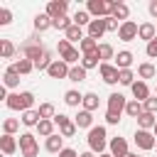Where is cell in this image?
I'll list each match as a JSON object with an SVG mask.
<instances>
[{
  "label": "cell",
  "mask_w": 157,
  "mask_h": 157,
  "mask_svg": "<svg viewBox=\"0 0 157 157\" xmlns=\"http://www.w3.org/2000/svg\"><path fill=\"white\" fill-rule=\"evenodd\" d=\"M5 105L10 108V110H32V105H34V93H29V91H22V93H10L7 96V101H5Z\"/></svg>",
  "instance_id": "cell-1"
},
{
  "label": "cell",
  "mask_w": 157,
  "mask_h": 157,
  "mask_svg": "<svg viewBox=\"0 0 157 157\" xmlns=\"http://www.w3.org/2000/svg\"><path fill=\"white\" fill-rule=\"evenodd\" d=\"M88 147H91V152L103 155V150H105V128L103 125H93L88 130Z\"/></svg>",
  "instance_id": "cell-2"
},
{
  "label": "cell",
  "mask_w": 157,
  "mask_h": 157,
  "mask_svg": "<svg viewBox=\"0 0 157 157\" xmlns=\"http://www.w3.org/2000/svg\"><path fill=\"white\" fill-rule=\"evenodd\" d=\"M86 10H88V15H93L96 20H105V17H110L113 0H88Z\"/></svg>",
  "instance_id": "cell-3"
},
{
  "label": "cell",
  "mask_w": 157,
  "mask_h": 157,
  "mask_svg": "<svg viewBox=\"0 0 157 157\" xmlns=\"http://www.w3.org/2000/svg\"><path fill=\"white\" fill-rule=\"evenodd\" d=\"M22 54H25V59H29V61H37V59L44 54V47L39 44V39H37V37H29V39L22 44Z\"/></svg>",
  "instance_id": "cell-4"
},
{
  "label": "cell",
  "mask_w": 157,
  "mask_h": 157,
  "mask_svg": "<svg viewBox=\"0 0 157 157\" xmlns=\"http://www.w3.org/2000/svg\"><path fill=\"white\" fill-rule=\"evenodd\" d=\"M20 150H22V157H37L39 145H37V140H34L32 132H22L20 135Z\"/></svg>",
  "instance_id": "cell-5"
},
{
  "label": "cell",
  "mask_w": 157,
  "mask_h": 157,
  "mask_svg": "<svg viewBox=\"0 0 157 157\" xmlns=\"http://www.w3.org/2000/svg\"><path fill=\"white\" fill-rule=\"evenodd\" d=\"M54 123L59 125V135H64V137H74V135H76V123H74L69 115L56 113V115H54Z\"/></svg>",
  "instance_id": "cell-6"
},
{
  "label": "cell",
  "mask_w": 157,
  "mask_h": 157,
  "mask_svg": "<svg viewBox=\"0 0 157 157\" xmlns=\"http://www.w3.org/2000/svg\"><path fill=\"white\" fill-rule=\"evenodd\" d=\"M69 71H71V66H69L64 59H54V61H52V66L47 69L49 78H69Z\"/></svg>",
  "instance_id": "cell-7"
},
{
  "label": "cell",
  "mask_w": 157,
  "mask_h": 157,
  "mask_svg": "<svg viewBox=\"0 0 157 157\" xmlns=\"http://www.w3.org/2000/svg\"><path fill=\"white\" fill-rule=\"evenodd\" d=\"M135 145H137L140 150H155L157 137H155V132H150V130H137V132H135Z\"/></svg>",
  "instance_id": "cell-8"
},
{
  "label": "cell",
  "mask_w": 157,
  "mask_h": 157,
  "mask_svg": "<svg viewBox=\"0 0 157 157\" xmlns=\"http://www.w3.org/2000/svg\"><path fill=\"white\" fill-rule=\"evenodd\" d=\"M137 32H140V25H135L132 20H128V22H123V25H120L118 37H120L123 42H132V39H137Z\"/></svg>",
  "instance_id": "cell-9"
},
{
  "label": "cell",
  "mask_w": 157,
  "mask_h": 157,
  "mask_svg": "<svg viewBox=\"0 0 157 157\" xmlns=\"http://www.w3.org/2000/svg\"><path fill=\"white\" fill-rule=\"evenodd\" d=\"M98 69H101V78H103L105 83H110V86L118 83V76H120V69H118V66H113V64L105 61V64H101Z\"/></svg>",
  "instance_id": "cell-10"
},
{
  "label": "cell",
  "mask_w": 157,
  "mask_h": 157,
  "mask_svg": "<svg viewBox=\"0 0 157 157\" xmlns=\"http://www.w3.org/2000/svg\"><path fill=\"white\" fill-rule=\"evenodd\" d=\"M66 0H52V2H47V15L52 17V20H59V17H64L66 15Z\"/></svg>",
  "instance_id": "cell-11"
},
{
  "label": "cell",
  "mask_w": 157,
  "mask_h": 157,
  "mask_svg": "<svg viewBox=\"0 0 157 157\" xmlns=\"http://www.w3.org/2000/svg\"><path fill=\"white\" fill-rule=\"evenodd\" d=\"M125 105H128V101H125L123 93H110V96H108V110H110V113L120 115V113L125 110Z\"/></svg>",
  "instance_id": "cell-12"
},
{
  "label": "cell",
  "mask_w": 157,
  "mask_h": 157,
  "mask_svg": "<svg viewBox=\"0 0 157 157\" xmlns=\"http://www.w3.org/2000/svg\"><path fill=\"white\" fill-rule=\"evenodd\" d=\"M128 15H130V7H128L125 2H118V0H113V10H110V17L120 20V25H123V22H128Z\"/></svg>",
  "instance_id": "cell-13"
},
{
  "label": "cell",
  "mask_w": 157,
  "mask_h": 157,
  "mask_svg": "<svg viewBox=\"0 0 157 157\" xmlns=\"http://www.w3.org/2000/svg\"><path fill=\"white\" fill-rule=\"evenodd\" d=\"M108 32V27H105V20H91V25H88V37H93L96 42L103 37Z\"/></svg>",
  "instance_id": "cell-14"
},
{
  "label": "cell",
  "mask_w": 157,
  "mask_h": 157,
  "mask_svg": "<svg viewBox=\"0 0 157 157\" xmlns=\"http://www.w3.org/2000/svg\"><path fill=\"white\" fill-rule=\"evenodd\" d=\"M130 88H132V96H135V101L145 103V101L150 98V88H147V83H145V81H135Z\"/></svg>",
  "instance_id": "cell-15"
},
{
  "label": "cell",
  "mask_w": 157,
  "mask_h": 157,
  "mask_svg": "<svg viewBox=\"0 0 157 157\" xmlns=\"http://www.w3.org/2000/svg\"><path fill=\"white\" fill-rule=\"evenodd\" d=\"M110 155H113V157H125V155H128V142H125V137H113V140H110Z\"/></svg>",
  "instance_id": "cell-16"
},
{
  "label": "cell",
  "mask_w": 157,
  "mask_h": 157,
  "mask_svg": "<svg viewBox=\"0 0 157 157\" xmlns=\"http://www.w3.org/2000/svg\"><path fill=\"white\" fill-rule=\"evenodd\" d=\"M17 83H20V74H17L15 64H12V66H7L5 76H2V86H5V88H15Z\"/></svg>",
  "instance_id": "cell-17"
},
{
  "label": "cell",
  "mask_w": 157,
  "mask_h": 157,
  "mask_svg": "<svg viewBox=\"0 0 157 157\" xmlns=\"http://www.w3.org/2000/svg\"><path fill=\"white\" fill-rule=\"evenodd\" d=\"M137 37H140V39H145V42L150 44V42L157 37V27H155L152 22H142V25H140V32H137Z\"/></svg>",
  "instance_id": "cell-18"
},
{
  "label": "cell",
  "mask_w": 157,
  "mask_h": 157,
  "mask_svg": "<svg viewBox=\"0 0 157 157\" xmlns=\"http://www.w3.org/2000/svg\"><path fill=\"white\" fill-rule=\"evenodd\" d=\"M49 27H54V20H52L47 12H39V15L34 17V29H37V32H44V29H49Z\"/></svg>",
  "instance_id": "cell-19"
},
{
  "label": "cell",
  "mask_w": 157,
  "mask_h": 157,
  "mask_svg": "<svg viewBox=\"0 0 157 157\" xmlns=\"http://www.w3.org/2000/svg\"><path fill=\"white\" fill-rule=\"evenodd\" d=\"M74 123H76V128H93V115L88 113V110H78V115L74 118Z\"/></svg>",
  "instance_id": "cell-20"
},
{
  "label": "cell",
  "mask_w": 157,
  "mask_h": 157,
  "mask_svg": "<svg viewBox=\"0 0 157 157\" xmlns=\"http://www.w3.org/2000/svg\"><path fill=\"white\" fill-rule=\"evenodd\" d=\"M0 150H2L5 155H15V150H17V140H15L12 135H2V137H0Z\"/></svg>",
  "instance_id": "cell-21"
},
{
  "label": "cell",
  "mask_w": 157,
  "mask_h": 157,
  "mask_svg": "<svg viewBox=\"0 0 157 157\" xmlns=\"http://www.w3.org/2000/svg\"><path fill=\"white\" fill-rule=\"evenodd\" d=\"M49 152H61L64 150V135H52V137H47V145H44Z\"/></svg>",
  "instance_id": "cell-22"
},
{
  "label": "cell",
  "mask_w": 157,
  "mask_h": 157,
  "mask_svg": "<svg viewBox=\"0 0 157 157\" xmlns=\"http://www.w3.org/2000/svg\"><path fill=\"white\" fill-rule=\"evenodd\" d=\"M78 52L86 56V54H93V52H98V42L93 39V37H83V42L78 44Z\"/></svg>",
  "instance_id": "cell-23"
},
{
  "label": "cell",
  "mask_w": 157,
  "mask_h": 157,
  "mask_svg": "<svg viewBox=\"0 0 157 157\" xmlns=\"http://www.w3.org/2000/svg\"><path fill=\"white\" fill-rule=\"evenodd\" d=\"M130 64H132V54H130L128 49L118 52V56H115V66L123 71V69H130Z\"/></svg>",
  "instance_id": "cell-24"
},
{
  "label": "cell",
  "mask_w": 157,
  "mask_h": 157,
  "mask_svg": "<svg viewBox=\"0 0 157 157\" xmlns=\"http://www.w3.org/2000/svg\"><path fill=\"white\" fill-rule=\"evenodd\" d=\"M125 113H128L130 118H140V115L145 113V103H140V101H130V103L125 105Z\"/></svg>",
  "instance_id": "cell-25"
},
{
  "label": "cell",
  "mask_w": 157,
  "mask_h": 157,
  "mask_svg": "<svg viewBox=\"0 0 157 157\" xmlns=\"http://www.w3.org/2000/svg\"><path fill=\"white\" fill-rule=\"evenodd\" d=\"M137 125H140V130H152V128L157 125V118H155L152 113H142V115L137 118Z\"/></svg>",
  "instance_id": "cell-26"
},
{
  "label": "cell",
  "mask_w": 157,
  "mask_h": 157,
  "mask_svg": "<svg viewBox=\"0 0 157 157\" xmlns=\"http://www.w3.org/2000/svg\"><path fill=\"white\" fill-rule=\"evenodd\" d=\"M66 39H69V42H78V44H81V42H83V29H81L78 25H71V27L66 29Z\"/></svg>",
  "instance_id": "cell-27"
},
{
  "label": "cell",
  "mask_w": 157,
  "mask_h": 157,
  "mask_svg": "<svg viewBox=\"0 0 157 157\" xmlns=\"http://www.w3.org/2000/svg\"><path fill=\"white\" fill-rule=\"evenodd\" d=\"M52 61H54V59H52V54L44 49V54H42V56L34 61V69H37V71H47V69L52 66Z\"/></svg>",
  "instance_id": "cell-28"
},
{
  "label": "cell",
  "mask_w": 157,
  "mask_h": 157,
  "mask_svg": "<svg viewBox=\"0 0 157 157\" xmlns=\"http://www.w3.org/2000/svg\"><path fill=\"white\" fill-rule=\"evenodd\" d=\"M98 61H101V56H98V52H93V54H86V56L81 59V66L88 71V69H96ZM101 64H103V61H101Z\"/></svg>",
  "instance_id": "cell-29"
},
{
  "label": "cell",
  "mask_w": 157,
  "mask_h": 157,
  "mask_svg": "<svg viewBox=\"0 0 157 157\" xmlns=\"http://www.w3.org/2000/svg\"><path fill=\"white\" fill-rule=\"evenodd\" d=\"M83 110H88V113H93L96 108H98V96L96 93H83Z\"/></svg>",
  "instance_id": "cell-30"
},
{
  "label": "cell",
  "mask_w": 157,
  "mask_h": 157,
  "mask_svg": "<svg viewBox=\"0 0 157 157\" xmlns=\"http://www.w3.org/2000/svg\"><path fill=\"white\" fill-rule=\"evenodd\" d=\"M20 120H22V123H25V125H34V128H37V125H39V120H42V118H39V110H25V113H22V118H20Z\"/></svg>",
  "instance_id": "cell-31"
},
{
  "label": "cell",
  "mask_w": 157,
  "mask_h": 157,
  "mask_svg": "<svg viewBox=\"0 0 157 157\" xmlns=\"http://www.w3.org/2000/svg\"><path fill=\"white\" fill-rule=\"evenodd\" d=\"M37 132H39L42 137H52V135H54V120H39Z\"/></svg>",
  "instance_id": "cell-32"
},
{
  "label": "cell",
  "mask_w": 157,
  "mask_h": 157,
  "mask_svg": "<svg viewBox=\"0 0 157 157\" xmlns=\"http://www.w3.org/2000/svg\"><path fill=\"white\" fill-rule=\"evenodd\" d=\"M74 25H78V27H88L91 25V15H88V10H76V15H74Z\"/></svg>",
  "instance_id": "cell-33"
},
{
  "label": "cell",
  "mask_w": 157,
  "mask_h": 157,
  "mask_svg": "<svg viewBox=\"0 0 157 157\" xmlns=\"http://www.w3.org/2000/svg\"><path fill=\"white\" fill-rule=\"evenodd\" d=\"M98 56H101V61L105 64V59H115V52H113V47L110 44H98Z\"/></svg>",
  "instance_id": "cell-34"
},
{
  "label": "cell",
  "mask_w": 157,
  "mask_h": 157,
  "mask_svg": "<svg viewBox=\"0 0 157 157\" xmlns=\"http://www.w3.org/2000/svg\"><path fill=\"white\" fill-rule=\"evenodd\" d=\"M137 74H140V78H155V66L150 64V61H145V64H140L137 66Z\"/></svg>",
  "instance_id": "cell-35"
},
{
  "label": "cell",
  "mask_w": 157,
  "mask_h": 157,
  "mask_svg": "<svg viewBox=\"0 0 157 157\" xmlns=\"http://www.w3.org/2000/svg\"><path fill=\"white\" fill-rule=\"evenodd\" d=\"M83 78H86V69H83V66H71V71H69V81L81 83Z\"/></svg>",
  "instance_id": "cell-36"
},
{
  "label": "cell",
  "mask_w": 157,
  "mask_h": 157,
  "mask_svg": "<svg viewBox=\"0 0 157 157\" xmlns=\"http://www.w3.org/2000/svg\"><path fill=\"white\" fill-rule=\"evenodd\" d=\"M37 110H39V118H42V120H54V115H56V113H54V105H52V103H42V105L37 108Z\"/></svg>",
  "instance_id": "cell-37"
},
{
  "label": "cell",
  "mask_w": 157,
  "mask_h": 157,
  "mask_svg": "<svg viewBox=\"0 0 157 157\" xmlns=\"http://www.w3.org/2000/svg\"><path fill=\"white\" fill-rule=\"evenodd\" d=\"M15 69H17L20 76H25V74H29V71L34 69V61H29V59H20V61L15 64Z\"/></svg>",
  "instance_id": "cell-38"
},
{
  "label": "cell",
  "mask_w": 157,
  "mask_h": 157,
  "mask_svg": "<svg viewBox=\"0 0 157 157\" xmlns=\"http://www.w3.org/2000/svg\"><path fill=\"white\" fill-rule=\"evenodd\" d=\"M64 101H66V105H78V103H83V96L78 91H66L64 93Z\"/></svg>",
  "instance_id": "cell-39"
},
{
  "label": "cell",
  "mask_w": 157,
  "mask_h": 157,
  "mask_svg": "<svg viewBox=\"0 0 157 157\" xmlns=\"http://www.w3.org/2000/svg\"><path fill=\"white\" fill-rule=\"evenodd\" d=\"M61 59H64L66 64H76V61H78V59H83V56L78 54V49H74V47H71L69 52H64V54H61Z\"/></svg>",
  "instance_id": "cell-40"
},
{
  "label": "cell",
  "mask_w": 157,
  "mask_h": 157,
  "mask_svg": "<svg viewBox=\"0 0 157 157\" xmlns=\"http://www.w3.org/2000/svg\"><path fill=\"white\" fill-rule=\"evenodd\" d=\"M132 78H135V74H132L130 69H123L120 76H118V83H123V86H132V83H135Z\"/></svg>",
  "instance_id": "cell-41"
},
{
  "label": "cell",
  "mask_w": 157,
  "mask_h": 157,
  "mask_svg": "<svg viewBox=\"0 0 157 157\" xmlns=\"http://www.w3.org/2000/svg\"><path fill=\"white\" fill-rule=\"evenodd\" d=\"M71 25H74V17H66V15L59 17V20H54V29H64V32H66Z\"/></svg>",
  "instance_id": "cell-42"
},
{
  "label": "cell",
  "mask_w": 157,
  "mask_h": 157,
  "mask_svg": "<svg viewBox=\"0 0 157 157\" xmlns=\"http://www.w3.org/2000/svg\"><path fill=\"white\" fill-rule=\"evenodd\" d=\"M0 52H2V59H10V56L15 54V44H12L10 39H2V44H0Z\"/></svg>",
  "instance_id": "cell-43"
},
{
  "label": "cell",
  "mask_w": 157,
  "mask_h": 157,
  "mask_svg": "<svg viewBox=\"0 0 157 157\" xmlns=\"http://www.w3.org/2000/svg\"><path fill=\"white\" fill-rule=\"evenodd\" d=\"M17 128H20V120H15V118H7V120L2 123V130H5V135H12Z\"/></svg>",
  "instance_id": "cell-44"
},
{
  "label": "cell",
  "mask_w": 157,
  "mask_h": 157,
  "mask_svg": "<svg viewBox=\"0 0 157 157\" xmlns=\"http://www.w3.org/2000/svg\"><path fill=\"white\" fill-rule=\"evenodd\" d=\"M145 113H152V115L157 113V96H155V98H147V101H145Z\"/></svg>",
  "instance_id": "cell-45"
},
{
  "label": "cell",
  "mask_w": 157,
  "mask_h": 157,
  "mask_svg": "<svg viewBox=\"0 0 157 157\" xmlns=\"http://www.w3.org/2000/svg\"><path fill=\"white\" fill-rule=\"evenodd\" d=\"M10 22H12V12L7 7H2L0 10V25H10Z\"/></svg>",
  "instance_id": "cell-46"
},
{
  "label": "cell",
  "mask_w": 157,
  "mask_h": 157,
  "mask_svg": "<svg viewBox=\"0 0 157 157\" xmlns=\"http://www.w3.org/2000/svg\"><path fill=\"white\" fill-rule=\"evenodd\" d=\"M105 27H108V32H118L120 29V25H118L115 17H105Z\"/></svg>",
  "instance_id": "cell-47"
},
{
  "label": "cell",
  "mask_w": 157,
  "mask_h": 157,
  "mask_svg": "<svg viewBox=\"0 0 157 157\" xmlns=\"http://www.w3.org/2000/svg\"><path fill=\"white\" fill-rule=\"evenodd\" d=\"M56 49H59V56H61L64 52H69V49H71V42H69V39H59V44H56Z\"/></svg>",
  "instance_id": "cell-48"
},
{
  "label": "cell",
  "mask_w": 157,
  "mask_h": 157,
  "mask_svg": "<svg viewBox=\"0 0 157 157\" xmlns=\"http://www.w3.org/2000/svg\"><path fill=\"white\" fill-rule=\"evenodd\" d=\"M145 52H147V56H152V59L157 56V37H155V39L147 44V49H145Z\"/></svg>",
  "instance_id": "cell-49"
},
{
  "label": "cell",
  "mask_w": 157,
  "mask_h": 157,
  "mask_svg": "<svg viewBox=\"0 0 157 157\" xmlns=\"http://www.w3.org/2000/svg\"><path fill=\"white\" fill-rule=\"evenodd\" d=\"M118 120H120V115H115V113L105 110V123H108V125H118Z\"/></svg>",
  "instance_id": "cell-50"
},
{
  "label": "cell",
  "mask_w": 157,
  "mask_h": 157,
  "mask_svg": "<svg viewBox=\"0 0 157 157\" xmlns=\"http://www.w3.org/2000/svg\"><path fill=\"white\" fill-rule=\"evenodd\" d=\"M59 157H81L76 150H71V147H64L61 152H59Z\"/></svg>",
  "instance_id": "cell-51"
},
{
  "label": "cell",
  "mask_w": 157,
  "mask_h": 157,
  "mask_svg": "<svg viewBox=\"0 0 157 157\" xmlns=\"http://www.w3.org/2000/svg\"><path fill=\"white\" fill-rule=\"evenodd\" d=\"M150 15H152V17H157V0H152V2H150Z\"/></svg>",
  "instance_id": "cell-52"
},
{
  "label": "cell",
  "mask_w": 157,
  "mask_h": 157,
  "mask_svg": "<svg viewBox=\"0 0 157 157\" xmlns=\"http://www.w3.org/2000/svg\"><path fill=\"white\" fill-rule=\"evenodd\" d=\"M81 157H96L93 152H81Z\"/></svg>",
  "instance_id": "cell-53"
},
{
  "label": "cell",
  "mask_w": 157,
  "mask_h": 157,
  "mask_svg": "<svg viewBox=\"0 0 157 157\" xmlns=\"http://www.w3.org/2000/svg\"><path fill=\"white\" fill-rule=\"evenodd\" d=\"M125 157H140V155H135V152H128V155H125Z\"/></svg>",
  "instance_id": "cell-54"
},
{
  "label": "cell",
  "mask_w": 157,
  "mask_h": 157,
  "mask_svg": "<svg viewBox=\"0 0 157 157\" xmlns=\"http://www.w3.org/2000/svg\"><path fill=\"white\" fill-rule=\"evenodd\" d=\"M98 157H113V155H108V152H103V155H98Z\"/></svg>",
  "instance_id": "cell-55"
},
{
  "label": "cell",
  "mask_w": 157,
  "mask_h": 157,
  "mask_svg": "<svg viewBox=\"0 0 157 157\" xmlns=\"http://www.w3.org/2000/svg\"><path fill=\"white\" fill-rule=\"evenodd\" d=\"M152 132H155V137H157V125H155V128H152Z\"/></svg>",
  "instance_id": "cell-56"
},
{
  "label": "cell",
  "mask_w": 157,
  "mask_h": 157,
  "mask_svg": "<svg viewBox=\"0 0 157 157\" xmlns=\"http://www.w3.org/2000/svg\"><path fill=\"white\" fill-rule=\"evenodd\" d=\"M155 147H157V145H155Z\"/></svg>",
  "instance_id": "cell-57"
}]
</instances>
